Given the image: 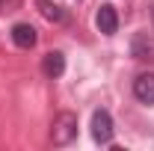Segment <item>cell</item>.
<instances>
[{
    "instance_id": "8992f818",
    "label": "cell",
    "mask_w": 154,
    "mask_h": 151,
    "mask_svg": "<svg viewBox=\"0 0 154 151\" xmlns=\"http://www.w3.org/2000/svg\"><path fill=\"white\" fill-rule=\"evenodd\" d=\"M62 71H65V57L59 51H51L42 57V74L45 77H59Z\"/></svg>"
},
{
    "instance_id": "5b68a950",
    "label": "cell",
    "mask_w": 154,
    "mask_h": 151,
    "mask_svg": "<svg viewBox=\"0 0 154 151\" xmlns=\"http://www.w3.org/2000/svg\"><path fill=\"white\" fill-rule=\"evenodd\" d=\"M134 95L142 104H154V74H139L134 80Z\"/></svg>"
},
{
    "instance_id": "7a4b0ae2",
    "label": "cell",
    "mask_w": 154,
    "mask_h": 151,
    "mask_svg": "<svg viewBox=\"0 0 154 151\" xmlns=\"http://www.w3.org/2000/svg\"><path fill=\"white\" fill-rule=\"evenodd\" d=\"M92 139L98 145H110L113 142V116L107 110H95L92 113Z\"/></svg>"
},
{
    "instance_id": "52a82bcc",
    "label": "cell",
    "mask_w": 154,
    "mask_h": 151,
    "mask_svg": "<svg viewBox=\"0 0 154 151\" xmlns=\"http://www.w3.org/2000/svg\"><path fill=\"white\" fill-rule=\"evenodd\" d=\"M36 3H38L42 15H45L48 21H62V18H65V15H62V9H59V6H54L51 0H36Z\"/></svg>"
},
{
    "instance_id": "ba28073f",
    "label": "cell",
    "mask_w": 154,
    "mask_h": 151,
    "mask_svg": "<svg viewBox=\"0 0 154 151\" xmlns=\"http://www.w3.org/2000/svg\"><path fill=\"white\" fill-rule=\"evenodd\" d=\"M3 3H6V0H0V6H3Z\"/></svg>"
},
{
    "instance_id": "277c9868",
    "label": "cell",
    "mask_w": 154,
    "mask_h": 151,
    "mask_svg": "<svg viewBox=\"0 0 154 151\" xmlns=\"http://www.w3.org/2000/svg\"><path fill=\"white\" fill-rule=\"evenodd\" d=\"M12 42L18 45V48H24V51H30V48H36V27H30V24H15L12 27Z\"/></svg>"
},
{
    "instance_id": "6da1fadb",
    "label": "cell",
    "mask_w": 154,
    "mask_h": 151,
    "mask_svg": "<svg viewBox=\"0 0 154 151\" xmlns=\"http://www.w3.org/2000/svg\"><path fill=\"white\" fill-rule=\"evenodd\" d=\"M77 136V116L74 113H59L51 125V139L54 145H68Z\"/></svg>"
},
{
    "instance_id": "3957f363",
    "label": "cell",
    "mask_w": 154,
    "mask_h": 151,
    "mask_svg": "<svg viewBox=\"0 0 154 151\" xmlns=\"http://www.w3.org/2000/svg\"><path fill=\"white\" fill-rule=\"evenodd\" d=\"M95 24H98V30H101L104 36H113L116 30H119V12H116V6L104 3V6L98 9V15H95Z\"/></svg>"
}]
</instances>
